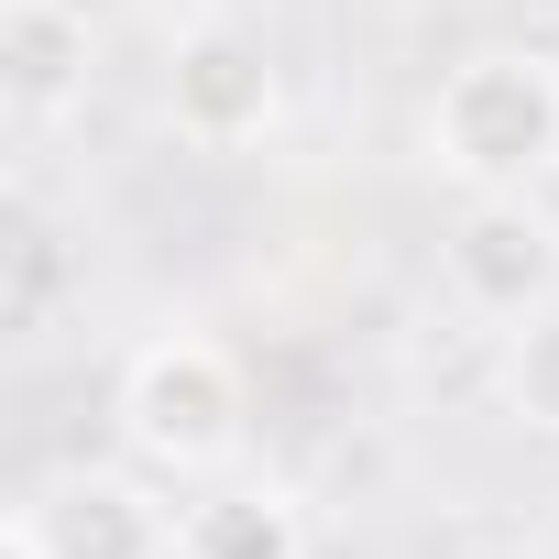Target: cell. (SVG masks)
Segmentation results:
<instances>
[{"mask_svg": "<svg viewBox=\"0 0 559 559\" xmlns=\"http://www.w3.org/2000/svg\"><path fill=\"white\" fill-rule=\"evenodd\" d=\"M417 154L461 198H537L559 176V56L548 45H472L439 67L417 110Z\"/></svg>", "mask_w": 559, "mask_h": 559, "instance_id": "obj_1", "label": "cell"}, {"mask_svg": "<svg viewBox=\"0 0 559 559\" xmlns=\"http://www.w3.org/2000/svg\"><path fill=\"white\" fill-rule=\"evenodd\" d=\"M110 417H121V450L154 472V483H209L241 461L252 439V384L241 362L209 341V330H154L121 384H110Z\"/></svg>", "mask_w": 559, "mask_h": 559, "instance_id": "obj_2", "label": "cell"}, {"mask_svg": "<svg viewBox=\"0 0 559 559\" xmlns=\"http://www.w3.org/2000/svg\"><path fill=\"white\" fill-rule=\"evenodd\" d=\"M439 274H450V308L483 330L559 308V209L548 198H461V219L439 230Z\"/></svg>", "mask_w": 559, "mask_h": 559, "instance_id": "obj_3", "label": "cell"}, {"mask_svg": "<svg viewBox=\"0 0 559 559\" xmlns=\"http://www.w3.org/2000/svg\"><path fill=\"white\" fill-rule=\"evenodd\" d=\"M286 121V78H274L263 34L241 23H187L165 45V132L198 143V154H241Z\"/></svg>", "mask_w": 559, "mask_h": 559, "instance_id": "obj_4", "label": "cell"}, {"mask_svg": "<svg viewBox=\"0 0 559 559\" xmlns=\"http://www.w3.org/2000/svg\"><path fill=\"white\" fill-rule=\"evenodd\" d=\"M45 559H176V504L154 493V472H110V461H67L23 493Z\"/></svg>", "mask_w": 559, "mask_h": 559, "instance_id": "obj_5", "label": "cell"}, {"mask_svg": "<svg viewBox=\"0 0 559 559\" xmlns=\"http://www.w3.org/2000/svg\"><path fill=\"white\" fill-rule=\"evenodd\" d=\"M308 548H319V526L286 472L230 461V472L187 483V504H176V559H308Z\"/></svg>", "mask_w": 559, "mask_h": 559, "instance_id": "obj_6", "label": "cell"}, {"mask_svg": "<svg viewBox=\"0 0 559 559\" xmlns=\"http://www.w3.org/2000/svg\"><path fill=\"white\" fill-rule=\"evenodd\" d=\"M88 12L78 0H0V110H12L23 132L67 121L88 99Z\"/></svg>", "mask_w": 559, "mask_h": 559, "instance_id": "obj_7", "label": "cell"}, {"mask_svg": "<svg viewBox=\"0 0 559 559\" xmlns=\"http://www.w3.org/2000/svg\"><path fill=\"white\" fill-rule=\"evenodd\" d=\"M493 395H504V417H515V428L559 439V308H537V319L493 330Z\"/></svg>", "mask_w": 559, "mask_h": 559, "instance_id": "obj_8", "label": "cell"}, {"mask_svg": "<svg viewBox=\"0 0 559 559\" xmlns=\"http://www.w3.org/2000/svg\"><path fill=\"white\" fill-rule=\"evenodd\" d=\"M0 559H45V537H34V515H23V504L0 515Z\"/></svg>", "mask_w": 559, "mask_h": 559, "instance_id": "obj_9", "label": "cell"}]
</instances>
